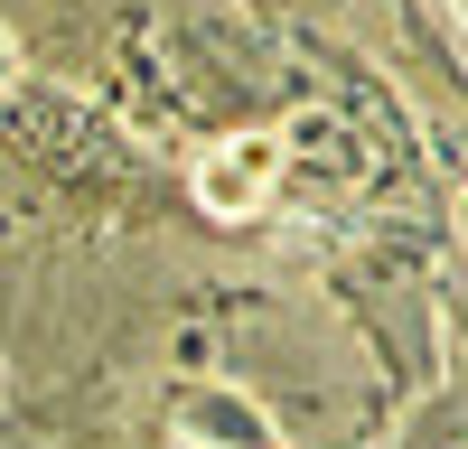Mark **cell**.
<instances>
[{
	"mask_svg": "<svg viewBox=\"0 0 468 449\" xmlns=\"http://www.w3.org/2000/svg\"><path fill=\"white\" fill-rule=\"evenodd\" d=\"M282 169H291V131H234V141H216L197 160V206L216 224H244V215H262L271 187H282Z\"/></svg>",
	"mask_w": 468,
	"mask_h": 449,
	"instance_id": "6da1fadb",
	"label": "cell"
},
{
	"mask_svg": "<svg viewBox=\"0 0 468 449\" xmlns=\"http://www.w3.org/2000/svg\"><path fill=\"white\" fill-rule=\"evenodd\" d=\"M169 422L187 449H282V431H271V412H253L244 393H225V384H187L169 402Z\"/></svg>",
	"mask_w": 468,
	"mask_h": 449,
	"instance_id": "7a4b0ae2",
	"label": "cell"
},
{
	"mask_svg": "<svg viewBox=\"0 0 468 449\" xmlns=\"http://www.w3.org/2000/svg\"><path fill=\"white\" fill-rule=\"evenodd\" d=\"M431 19H441V28H450V37H459V0H431Z\"/></svg>",
	"mask_w": 468,
	"mask_h": 449,
	"instance_id": "3957f363",
	"label": "cell"
},
{
	"mask_svg": "<svg viewBox=\"0 0 468 449\" xmlns=\"http://www.w3.org/2000/svg\"><path fill=\"white\" fill-rule=\"evenodd\" d=\"M0 393H10V374H0Z\"/></svg>",
	"mask_w": 468,
	"mask_h": 449,
	"instance_id": "277c9868",
	"label": "cell"
}]
</instances>
